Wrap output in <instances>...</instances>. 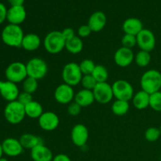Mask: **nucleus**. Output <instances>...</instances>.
I'll list each match as a JSON object with an SVG mask.
<instances>
[{
	"label": "nucleus",
	"instance_id": "obj_1",
	"mask_svg": "<svg viewBox=\"0 0 161 161\" xmlns=\"http://www.w3.org/2000/svg\"><path fill=\"white\" fill-rule=\"evenodd\" d=\"M2 40L6 46L10 47H21L22 40L25 36L23 29L20 25L9 24L2 31Z\"/></svg>",
	"mask_w": 161,
	"mask_h": 161
},
{
	"label": "nucleus",
	"instance_id": "obj_2",
	"mask_svg": "<svg viewBox=\"0 0 161 161\" xmlns=\"http://www.w3.org/2000/svg\"><path fill=\"white\" fill-rule=\"evenodd\" d=\"M140 86L142 91L149 94L160 91L161 89V72L156 69H149L141 76Z\"/></svg>",
	"mask_w": 161,
	"mask_h": 161
},
{
	"label": "nucleus",
	"instance_id": "obj_3",
	"mask_svg": "<svg viewBox=\"0 0 161 161\" xmlns=\"http://www.w3.org/2000/svg\"><path fill=\"white\" fill-rule=\"evenodd\" d=\"M65 39L61 31H51L45 36L43 46L46 51L50 54H58L65 48Z\"/></svg>",
	"mask_w": 161,
	"mask_h": 161
},
{
	"label": "nucleus",
	"instance_id": "obj_4",
	"mask_svg": "<svg viewBox=\"0 0 161 161\" xmlns=\"http://www.w3.org/2000/svg\"><path fill=\"white\" fill-rule=\"evenodd\" d=\"M4 116L6 120L9 124H20L26 116L25 105L20 104L18 101L8 102L5 107Z\"/></svg>",
	"mask_w": 161,
	"mask_h": 161
},
{
	"label": "nucleus",
	"instance_id": "obj_5",
	"mask_svg": "<svg viewBox=\"0 0 161 161\" xmlns=\"http://www.w3.org/2000/svg\"><path fill=\"white\" fill-rule=\"evenodd\" d=\"M83 75L79 64L75 62H69L66 64L61 72V77L64 83L72 87L81 83Z\"/></svg>",
	"mask_w": 161,
	"mask_h": 161
},
{
	"label": "nucleus",
	"instance_id": "obj_6",
	"mask_svg": "<svg viewBox=\"0 0 161 161\" xmlns=\"http://www.w3.org/2000/svg\"><path fill=\"white\" fill-rule=\"evenodd\" d=\"M5 75L8 81L14 83H22L28 77L26 64L20 61L10 63L5 71Z\"/></svg>",
	"mask_w": 161,
	"mask_h": 161
},
{
	"label": "nucleus",
	"instance_id": "obj_7",
	"mask_svg": "<svg viewBox=\"0 0 161 161\" xmlns=\"http://www.w3.org/2000/svg\"><path fill=\"white\" fill-rule=\"evenodd\" d=\"M25 64L28 76L37 80L44 78L48 72V65L42 58H33Z\"/></svg>",
	"mask_w": 161,
	"mask_h": 161
},
{
	"label": "nucleus",
	"instance_id": "obj_8",
	"mask_svg": "<svg viewBox=\"0 0 161 161\" xmlns=\"http://www.w3.org/2000/svg\"><path fill=\"white\" fill-rule=\"evenodd\" d=\"M114 97L116 100L129 102L133 97L135 92L132 85L125 80H116L112 85Z\"/></svg>",
	"mask_w": 161,
	"mask_h": 161
},
{
	"label": "nucleus",
	"instance_id": "obj_9",
	"mask_svg": "<svg viewBox=\"0 0 161 161\" xmlns=\"http://www.w3.org/2000/svg\"><path fill=\"white\" fill-rule=\"evenodd\" d=\"M93 93H94L95 102L103 104V105L109 103L114 97L112 85H110L107 82L97 83L93 90Z\"/></svg>",
	"mask_w": 161,
	"mask_h": 161
},
{
	"label": "nucleus",
	"instance_id": "obj_10",
	"mask_svg": "<svg viewBox=\"0 0 161 161\" xmlns=\"http://www.w3.org/2000/svg\"><path fill=\"white\" fill-rule=\"evenodd\" d=\"M137 45L141 50L151 52L156 47V37L151 30L143 28L136 36Z\"/></svg>",
	"mask_w": 161,
	"mask_h": 161
},
{
	"label": "nucleus",
	"instance_id": "obj_11",
	"mask_svg": "<svg viewBox=\"0 0 161 161\" xmlns=\"http://www.w3.org/2000/svg\"><path fill=\"white\" fill-rule=\"evenodd\" d=\"M75 94L73 87L64 83L57 86L53 93V97L58 103L69 105L74 101Z\"/></svg>",
	"mask_w": 161,
	"mask_h": 161
},
{
	"label": "nucleus",
	"instance_id": "obj_12",
	"mask_svg": "<svg viewBox=\"0 0 161 161\" xmlns=\"http://www.w3.org/2000/svg\"><path fill=\"white\" fill-rule=\"evenodd\" d=\"M38 123L41 129L46 131H53L56 130L60 124V119L58 115L51 111L43 112L38 119Z\"/></svg>",
	"mask_w": 161,
	"mask_h": 161
},
{
	"label": "nucleus",
	"instance_id": "obj_13",
	"mask_svg": "<svg viewBox=\"0 0 161 161\" xmlns=\"http://www.w3.org/2000/svg\"><path fill=\"white\" fill-rule=\"evenodd\" d=\"M89 138L87 127L82 124H75L71 131V139L72 143L77 147L82 148L86 146Z\"/></svg>",
	"mask_w": 161,
	"mask_h": 161
},
{
	"label": "nucleus",
	"instance_id": "obj_14",
	"mask_svg": "<svg viewBox=\"0 0 161 161\" xmlns=\"http://www.w3.org/2000/svg\"><path fill=\"white\" fill-rule=\"evenodd\" d=\"M113 59L116 65L119 67H128L135 61V53L132 49L121 47L115 52Z\"/></svg>",
	"mask_w": 161,
	"mask_h": 161
},
{
	"label": "nucleus",
	"instance_id": "obj_15",
	"mask_svg": "<svg viewBox=\"0 0 161 161\" xmlns=\"http://www.w3.org/2000/svg\"><path fill=\"white\" fill-rule=\"evenodd\" d=\"M20 91L17 84L10 81L0 80V95L6 102H11L17 101Z\"/></svg>",
	"mask_w": 161,
	"mask_h": 161
},
{
	"label": "nucleus",
	"instance_id": "obj_16",
	"mask_svg": "<svg viewBox=\"0 0 161 161\" xmlns=\"http://www.w3.org/2000/svg\"><path fill=\"white\" fill-rule=\"evenodd\" d=\"M3 153L8 157H18L23 153L24 148L20 144L19 139L14 138H6L2 143Z\"/></svg>",
	"mask_w": 161,
	"mask_h": 161
},
{
	"label": "nucleus",
	"instance_id": "obj_17",
	"mask_svg": "<svg viewBox=\"0 0 161 161\" xmlns=\"http://www.w3.org/2000/svg\"><path fill=\"white\" fill-rule=\"evenodd\" d=\"M27 17V12L25 6H10L7 10L6 20L11 25H20L25 20Z\"/></svg>",
	"mask_w": 161,
	"mask_h": 161
},
{
	"label": "nucleus",
	"instance_id": "obj_18",
	"mask_svg": "<svg viewBox=\"0 0 161 161\" xmlns=\"http://www.w3.org/2000/svg\"><path fill=\"white\" fill-rule=\"evenodd\" d=\"M107 24L106 15L102 11H96L90 16L87 25L92 32H99L102 31Z\"/></svg>",
	"mask_w": 161,
	"mask_h": 161
},
{
	"label": "nucleus",
	"instance_id": "obj_19",
	"mask_svg": "<svg viewBox=\"0 0 161 161\" xmlns=\"http://www.w3.org/2000/svg\"><path fill=\"white\" fill-rule=\"evenodd\" d=\"M143 24L137 17H129L126 19L122 25V29L124 34L133 35L136 36L143 29Z\"/></svg>",
	"mask_w": 161,
	"mask_h": 161
},
{
	"label": "nucleus",
	"instance_id": "obj_20",
	"mask_svg": "<svg viewBox=\"0 0 161 161\" xmlns=\"http://www.w3.org/2000/svg\"><path fill=\"white\" fill-rule=\"evenodd\" d=\"M31 157L33 161H52L53 155L52 151L43 144L31 149Z\"/></svg>",
	"mask_w": 161,
	"mask_h": 161
},
{
	"label": "nucleus",
	"instance_id": "obj_21",
	"mask_svg": "<svg viewBox=\"0 0 161 161\" xmlns=\"http://www.w3.org/2000/svg\"><path fill=\"white\" fill-rule=\"evenodd\" d=\"M42 41L40 37L35 33H28L25 35L22 40L21 47L28 52L36 51L41 46Z\"/></svg>",
	"mask_w": 161,
	"mask_h": 161
},
{
	"label": "nucleus",
	"instance_id": "obj_22",
	"mask_svg": "<svg viewBox=\"0 0 161 161\" xmlns=\"http://www.w3.org/2000/svg\"><path fill=\"white\" fill-rule=\"evenodd\" d=\"M74 101L77 104H79L82 108H86V107L91 106L95 102V99H94L93 91L82 89L75 94Z\"/></svg>",
	"mask_w": 161,
	"mask_h": 161
},
{
	"label": "nucleus",
	"instance_id": "obj_23",
	"mask_svg": "<svg viewBox=\"0 0 161 161\" xmlns=\"http://www.w3.org/2000/svg\"><path fill=\"white\" fill-rule=\"evenodd\" d=\"M19 141H20V144L23 146L24 149H30V150H31L39 145L44 144V140L41 137L29 133L22 135L19 138Z\"/></svg>",
	"mask_w": 161,
	"mask_h": 161
},
{
	"label": "nucleus",
	"instance_id": "obj_24",
	"mask_svg": "<svg viewBox=\"0 0 161 161\" xmlns=\"http://www.w3.org/2000/svg\"><path fill=\"white\" fill-rule=\"evenodd\" d=\"M149 98H150V94L141 90L135 93L131 100L135 108L138 110H143L149 107Z\"/></svg>",
	"mask_w": 161,
	"mask_h": 161
},
{
	"label": "nucleus",
	"instance_id": "obj_25",
	"mask_svg": "<svg viewBox=\"0 0 161 161\" xmlns=\"http://www.w3.org/2000/svg\"><path fill=\"white\" fill-rule=\"evenodd\" d=\"M26 116L31 119H39L43 113V108L39 102L33 100L25 106Z\"/></svg>",
	"mask_w": 161,
	"mask_h": 161
},
{
	"label": "nucleus",
	"instance_id": "obj_26",
	"mask_svg": "<svg viewBox=\"0 0 161 161\" xmlns=\"http://www.w3.org/2000/svg\"><path fill=\"white\" fill-rule=\"evenodd\" d=\"M65 49L72 54H78L83 49V40L78 36H75L70 40L66 41Z\"/></svg>",
	"mask_w": 161,
	"mask_h": 161
},
{
	"label": "nucleus",
	"instance_id": "obj_27",
	"mask_svg": "<svg viewBox=\"0 0 161 161\" xmlns=\"http://www.w3.org/2000/svg\"><path fill=\"white\" fill-rule=\"evenodd\" d=\"M130 108L129 102L123 100H116L112 105L111 109L114 115L118 116H122L127 114Z\"/></svg>",
	"mask_w": 161,
	"mask_h": 161
},
{
	"label": "nucleus",
	"instance_id": "obj_28",
	"mask_svg": "<svg viewBox=\"0 0 161 161\" xmlns=\"http://www.w3.org/2000/svg\"><path fill=\"white\" fill-rule=\"evenodd\" d=\"M91 75L95 79L97 83H105L108 78V70L105 66L102 64H96Z\"/></svg>",
	"mask_w": 161,
	"mask_h": 161
},
{
	"label": "nucleus",
	"instance_id": "obj_29",
	"mask_svg": "<svg viewBox=\"0 0 161 161\" xmlns=\"http://www.w3.org/2000/svg\"><path fill=\"white\" fill-rule=\"evenodd\" d=\"M151 61L150 52L140 50L136 54H135V62L141 68L147 67Z\"/></svg>",
	"mask_w": 161,
	"mask_h": 161
},
{
	"label": "nucleus",
	"instance_id": "obj_30",
	"mask_svg": "<svg viewBox=\"0 0 161 161\" xmlns=\"http://www.w3.org/2000/svg\"><path fill=\"white\" fill-rule=\"evenodd\" d=\"M22 88H23V91L32 94L38 89V80L28 76L22 82Z\"/></svg>",
	"mask_w": 161,
	"mask_h": 161
},
{
	"label": "nucleus",
	"instance_id": "obj_31",
	"mask_svg": "<svg viewBox=\"0 0 161 161\" xmlns=\"http://www.w3.org/2000/svg\"><path fill=\"white\" fill-rule=\"evenodd\" d=\"M80 71L83 75H91L96 64L91 59H84L79 64Z\"/></svg>",
	"mask_w": 161,
	"mask_h": 161
},
{
	"label": "nucleus",
	"instance_id": "obj_32",
	"mask_svg": "<svg viewBox=\"0 0 161 161\" xmlns=\"http://www.w3.org/2000/svg\"><path fill=\"white\" fill-rule=\"evenodd\" d=\"M161 136V131L160 128L155 127H149L145 132V138L149 142H154L157 141Z\"/></svg>",
	"mask_w": 161,
	"mask_h": 161
},
{
	"label": "nucleus",
	"instance_id": "obj_33",
	"mask_svg": "<svg viewBox=\"0 0 161 161\" xmlns=\"http://www.w3.org/2000/svg\"><path fill=\"white\" fill-rule=\"evenodd\" d=\"M149 107L156 112H161V91L150 94Z\"/></svg>",
	"mask_w": 161,
	"mask_h": 161
},
{
	"label": "nucleus",
	"instance_id": "obj_34",
	"mask_svg": "<svg viewBox=\"0 0 161 161\" xmlns=\"http://www.w3.org/2000/svg\"><path fill=\"white\" fill-rule=\"evenodd\" d=\"M80 83L83 86V89L93 91L97 83L95 79L92 76V75H83V78H82Z\"/></svg>",
	"mask_w": 161,
	"mask_h": 161
},
{
	"label": "nucleus",
	"instance_id": "obj_35",
	"mask_svg": "<svg viewBox=\"0 0 161 161\" xmlns=\"http://www.w3.org/2000/svg\"><path fill=\"white\" fill-rule=\"evenodd\" d=\"M122 47L126 48L132 49L134 47L137 45V38L135 36L129 34H124L121 39Z\"/></svg>",
	"mask_w": 161,
	"mask_h": 161
},
{
	"label": "nucleus",
	"instance_id": "obj_36",
	"mask_svg": "<svg viewBox=\"0 0 161 161\" xmlns=\"http://www.w3.org/2000/svg\"><path fill=\"white\" fill-rule=\"evenodd\" d=\"M81 109L82 107L80 106L79 104H77L75 101L72 102L71 103H69L68 105V108H67V111L68 113H69L70 116H76L81 113Z\"/></svg>",
	"mask_w": 161,
	"mask_h": 161
},
{
	"label": "nucleus",
	"instance_id": "obj_37",
	"mask_svg": "<svg viewBox=\"0 0 161 161\" xmlns=\"http://www.w3.org/2000/svg\"><path fill=\"white\" fill-rule=\"evenodd\" d=\"M20 104H22L23 105H28V103H30L31 102L33 101V97L32 95L29 93H27L25 91H22L19 94L18 97H17V100Z\"/></svg>",
	"mask_w": 161,
	"mask_h": 161
},
{
	"label": "nucleus",
	"instance_id": "obj_38",
	"mask_svg": "<svg viewBox=\"0 0 161 161\" xmlns=\"http://www.w3.org/2000/svg\"><path fill=\"white\" fill-rule=\"evenodd\" d=\"M92 31H91V28L88 26V25H81L80 27H79L78 30H77V34L78 36L81 39L83 38H86L88 36H90V35L91 34Z\"/></svg>",
	"mask_w": 161,
	"mask_h": 161
},
{
	"label": "nucleus",
	"instance_id": "obj_39",
	"mask_svg": "<svg viewBox=\"0 0 161 161\" xmlns=\"http://www.w3.org/2000/svg\"><path fill=\"white\" fill-rule=\"evenodd\" d=\"M61 33H62L63 37L65 39V41L70 40L75 36V31L72 28H65L61 31Z\"/></svg>",
	"mask_w": 161,
	"mask_h": 161
},
{
	"label": "nucleus",
	"instance_id": "obj_40",
	"mask_svg": "<svg viewBox=\"0 0 161 161\" xmlns=\"http://www.w3.org/2000/svg\"><path fill=\"white\" fill-rule=\"evenodd\" d=\"M7 10L8 9H6V6L0 2V25H2L6 20Z\"/></svg>",
	"mask_w": 161,
	"mask_h": 161
},
{
	"label": "nucleus",
	"instance_id": "obj_41",
	"mask_svg": "<svg viewBox=\"0 0 161 161\" xmlns=\"http://www.w3.org/2000/svg\"><path fill=\"white\" fill-rule=\"evenodd\" d=\"M52 161H72L71 160L70 157L68 155L64 153H60L53 157V160Z\"/></svg>",
	"mask_w": 161,
	"mask_h": 161
},
{
	"label": "nucleus",
	"instance_id": "obj_42",
	"mask_svg": "<svg viewBox=\"0 0 161 161\" xmlns=\"http://www.w3.org/2000/svg\"><path fill=\"white\" fill-rule=\"evenodd\" d=\"M7 1L11 6H24L25 3V0H7Z\"/></svg>",
	"mask_w": 161,
	"mask_h": 161
},
{
	"label": "nucleus",
	"instance_id": "obj_43",
	"mask_svg": "<svg viewBox=\"0 0 161 161\" xmlns=\"http://www.w3.org/2000/svg\"><path fill=\"white\" fill-rule=\"evenodd\" d=\"M3 147H2V143H0V158L3 157Z\"/></svg>",
	"mask_w": 161,
	"mask_h": 161
},
{
	"label": "nucleus",
	"instance_id": "obj_44",
	"mask_svg": "<svg viewBox=\"0 0 161 161\" xmlns=\"http://www.w3.org/2000/svg\"><path fill=\"white\" fill-rule=\"evenodd\" d=\"M0 161H9V160H8L6 158H4V157H2V158H0Z\"/></svg>",
	"mask_w": 161,
	"mask_h": 161
},
{
	"label": "nucleus",
	"instance_id": "obj_45",
	"mask_svg": "<svg viewBox=\"0 0 161 161\" xmlns=\"http://www.w3.org/2000/svg\"><path fill=\"white\" fill-rule=\"evenodd\" d=\"M160 131H161V125H160Z\"/></svg>",
	"mask_w": 161,
	"mask_h": 161
}]
</instances>
